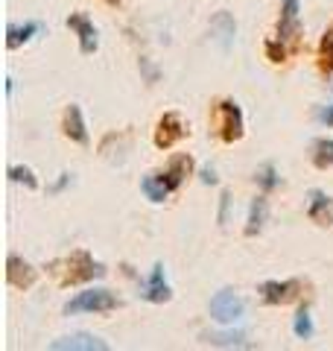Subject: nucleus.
Returning a JSON list of instances; mask_svg holds the SVG:
<instances>
[{
    "mask_svg": "<svg viewBox=\"0 0 333 351\" xmlns=\"http://www.w3.org/2000/svg\"><path fill=\"white\" fill-rule=\"evenodd\" d=\"M71 182H73V176H71V173H62V179L56 182V184H50V193H59V191H64Z\"/></svg>",
    "mask_w": 333,
    "mask_h": 351,
    "instance_id": "nucleus-28",
    "label": "nucleus"
},
{
    "mask_svg": "<svg viewBox=\"0 0 333 351\" xmlns=\"http://www.w3.org/2000/svg\"><path fill=\"white\" fill-rule=\"evenodd\" d=\"M199 179H202L205 184H217V170H214V167H210V164H208V167H202V170H199Z\"/></svg>",
    "mask_w": 333,
    "mask_h": 351,
    "instance_id": "nucleus-27",
    "label": "nucleus"
},
{
    "mask_svg": "<svg viewBox=\"0 0 333 351\" xmlns=\"http://www.w3.org/2000/svg\"><path fill=\"white\" fill-rule=\"evenodd\" d=\"M184 123H182V117L179 114H164L161 117V123H158V132H155V144L158 147H173L175 141H182L184 138Z\"/></svg>",
    "mask_w": 333,
    "mask_h": 351,
    "instance_id": "nucleus-8",
    "label": "nucleus"
},
{
    "mask_svg": "<svg viewBox=\"0 0 333 351\" xmlns=\"http://www.w3.org/2000/svg\"><path fill=\"white\" fill-rule=\"evenodd\" d=\"M243 313H246V302L234 290H219L210 299V319L219 325H234L243 319Z\"/></svg>",
    "mask_w": 333,
    "mask_h": 351,
    "instance_id": "nucleus-2",
    "label": "nucleus"
},
{
    "mask_svg": "<svg viewBox=\"0 0 333 351\" xmlns=\"http://www.w3.org/2000/svg\"><path fill=\"white\" fill-rule=\"evenodd\" d=\"M330 208V196L321 193V191H310V205H307V214L313 219H321V211Z\"/></svg>",
    "mask_w": 333,
    "mask_h": 351,
    "instance_id": "nucleus-21",
    "label": "nucleus"
},
{
    "mask_svg": "<svg viewBox=\"0 0 333 351\" xmlns=\"http://www.w3.org/2000/svg\"><path fill=\"white\" fill-rule=\"evenodd\" d=\"M38 32H41V24H38V21H27L24 27L9 24V29H6V47H9V50H15V47H21V44H27L32 36H38Z\"/></svg>",
    "mask_w": 333,
    "mask_h": 351,
    "instance_id": "nucleus-15",
    "label": "nucleus"
},
{
    "mask_svg": "<svg viewBox=\"0 0 333 351\" xmlns=\"http://www.w3.org/2000/svg\"><path fill=\"white\" fill-rule=\"evenodd\" d=\"M313 164L316 167H333V141L330 138H319L313 144Z\"/></svg>",
    "mask_w": 333,
    "mask_h": 351,
    "instance_id": "nucleus-18",
    "label": "nucleus"
},
{
    "mask_svg": "<svg viewBox=\"0 0 333 351\" xmlns=\"http://www.w3.org/2000/svg\"><path fill=\"white\" fill-rule=\"evenodd\" d=\"M117 307V295L108 293L103 287H94V290H85V293H76L73 299L64 304V313L73 316V313H108Z\"/></svg>",
    "mask_w": 333,
    "mask_h": 351,
    "instance_id": "nucleus-1",
    "label": "nucleus"
},
{
    "mask_svg": "<svg viewBox=\"0 0 333 351\" xmlns=\"http://www.w3.org/2000/svg\"><path fill=\"white\" fill-rule=\"evenodd\" d=\"M321 62H325V68H333V24L328 27L325 38H321Z\"/></svg>",
    "mask_w": 333,
    "mask_h": 351,
    "instance_id": "nucleus-24",
    "label": "nucleus"
},
{
    "mask_svg": "<svg viewBox=\"0 0 333 351\" xmlns=\"http://www.w3.org/2000/svg\"><path fill=\"white\" fill-rule=\"evenodd\" d=\"M210 38L219 44V50H231V44L237 38V21L228 12H217L210 18Z\"/></svg>",
    "mask_w": 333,
    "mask_h": 351,
    "instance_id": "nucleus-6",
    "label": "nucleus"
},
{
    "mask_svg": "<svg viewBox=\"0 0 333 351\" xmlns=\"http://www.w3.org/2000/svg\"><path fill=\"white\" fill-rule=\"evenodd\" d=\"M9 182L24 184V188H29V191H36V188H38L36 173H32L29 167H24V164H12V167H9Z\"/></svg>",
    "mask_w": 333,
    "mask_h": 351,
    "instance_id": "nucleus-19",
    "label": "nucleus"
},
{
    "mask_svg": "<svg viewBox=\"0 0 333 351\" xmlns=\"http://www.w3.org/2000/svg\"><path fill=\"white\" fill-rule=\"evenodd\" d=\"M68 27L79 32V50H82V53H94V50L99 47L97 27H94L85 15H71V18H68Z\"/></svg>",
    "mask_w": 333,
    "mask_h": 351,
    "instance_id": "nucleus-9",
    "label": "nucleus"
},
{
    "mask_svg": "<svg viewBox=\"0 0 333 351\" xmlns=\"http://www.w3.org/2000/svg\"><path fill=\"white\" fill-rule=\"evenodd\" d=\"M298 290V281H266L260 284V295L263 302L269 304H281V302H290Z\"/></svg>",
    "mask_w": 333,
    "mask_h": 351,
    "instance_id": "nucleus-12",
    "label": "nucleus"
},
{
    "mask_svg": "<svg viewBox=\"0 0 333 351\" xmlns=\"http://www.w3.org/2000/svg\"><path fill=\"white\" fill-rule=\"evenodd\" d=\"M140 299L155 302V304H161V302H170V299H173V290H170V284H166L164 263H155V267H152V276L140 284Z\"/></svg>",
    "mask_w": 333,
    "mask_h": 351,
    "instance_id": "nucleus-3",
    "label": "nucleus"
},
{
    "mask_svg": "<svg viewBox=\"0 0 333 351\" xmlns=\"http://www.w3.org/2000/svg\"><path fill=\"white\" fill-rule=\"evenodd\" d=\"M219 226H228V217H231V202H234V199H231V193L225 191V193H222L219 196Z\"/></svg>",
    "mask_w": 333,
    "mask_h": 351,
    "instance_id": "nucleus-25",
    "label": "nucleus"
},
{
    "mask_svg": "<svg viewBox=\"0 0 333 351\" xmlns=\"http://www.w3.org/2000/svg\"><path fill=\"white\" fill-rule=\"evenodd\" d=\"M266 53H269V59H272V62H284L286 47H284V44L278 47V41H269V44H266Z\"/></svg>",
    "mask_w": 333,
    "mask_h": 351,
    "instance_id": "nucleus-26",
    "label": "nucleus"
},
{
    "mask_svg": "<svg viewBox=\"0 0 333 351\" xmlns=\"http://www.w3.org/2000/svg\"><path fill=\"white\" fill-rule=\"evenodd\" d=\"M293 331H295L298 339H310V337H313V319H310V311H307V307H301V311L295 313Z\"/></svg>",
    "mask_w": 333,
    "mask_h": 351,
    "instance_id": "nucleus-20",
    "label": "nucleus"
},
{
    "mask_svg": "<svg viewBox=\"0 0 333 351\" xmlns=\"http://www.w3.org/2000/svg\"><path fill=\"white\" fill-rule=\"evenodd\" d=\"M53 351H106L108 343L99 339L94 334H71V337H62V339H53L50 343Z\"/></svg>",
    "mask_w": 333,
    "mask_h": 351,
    "instance_id": "nucleus-4",
    "label": "nucleus"
},
{
    "mask_svg": "<svg viewBox=\"0 0 333 351\" xmlns=\"http://www.w3.org/2000/svg\"><path fill=\"white\" fill-rule=\"evenodd\" d=\"M6 276H9V284H15V287H29V284L36 281V269H32L27 261H21L18 255H9Z\"/></svg>",
    "mask_w": 333,
    "mask_h": 351,
    "instance_id": "nucleus-14",
    "label": "nucleus"
},
{
    "mask_svg": "<svg viewBox=\"0 0 333 351\" xmlns=\"http://www.w3.org/2000/svg\"><path fill=\"white\" fill-rule=\"evenodd\" d=\"M298 12H301V3H298V0H284L281 27H278V41L295 38V32H298Z\"/></svg>",
    "mask_w": 333,
    "mask_h": 351,
    "instance_id": "nucleus-11",
    "label": "nucleus"
},
{
    "mask_svg": "<svg viewBox=\"0 0 333 351\" xmlns=\"http://www.w3.org/2000/svg\"><path fill=\"white\" fill-rule=\"evenodd\" d=\"M64 135L76 144H88V126H85V117H82V108L79 106H68V112H64Z\"/></svg>",
    "mask_w": 333,
    "mask_h": 351,
    "instance_id": "nucleus-10",
    "label": "nucleus"
},
{
    "mask_svg": "<svg viewBox=\"0 0 333 351\" xmlns=\"http://www.w3.org/2000/svg\"><path fill=\"white\" fill-rule=\"evenodd\" d=\"M71 272L68 281H91V278H99V276H106V267L103 263H97L88 252H76V255L71 258Z\"/></svg>",
    "mask_w": 333,
    "mask_h": 351,
    "instance_id": "nucleus-7",
    "label": "nucleus"
},
{
    "mask_svg": "<svg viewBox=\"0 0 333 351\" xmlns=\"http://www.w3.org/2000/svg\"><path fill=\"white\" fill-rule=\"evenodd\" d=\"M219 114H222V141H240L243 138V112L234 100H222L219 103Z\"/></svg>",
    "mask_w": 333,
    "mask_h": 351,
    "instance_id": "nucleus-5",
    "label": "nucleus"
},
{
    "mask_svg": "<svg viewBox=\"0 0 333 351\" xmlns=\"http://www.w3.org/2000/svg\"><path fill=\"white\" fill-rule=\"evenodd\" d=\"M243 339H246V334H231V331L205 334V343H214V346H246Z\"/></svg>",
    "mask_w": 333,
    "mask_h": 351,
    "instance_id": "nucleus-23",
    "label": "nucleus"
},
{
    "mask_svg": "<svg viewBox=\"0 0 333 351\" xmlns=\"http://www.w3.org/2000/svg\"><path fill=\"white\" fill-rule=\"evenodd\" d=\"M319 120H321V123H325V126H333V103H330L328 108H321V114H319Z\"/></svg>",
    "mask_w": 333,
    "mask_h": 351,
    "instance_id": "nucleus-29",
    "label": "nucleus"
},
{
    "mask_svg": "<svg viewBox=\"0 0 333 351\" xmlns=\"http://www.w3.org/2000/svg\"><path fill=\"white\" fill-rule=\"evenodd\" d=\"M254 179H258V184L263 191H275L278 184H281V179H278V170H275V164H263V167L258 170V176H254Z\"/></svg>",
    "mask_w": 333,
    "mask_h": 351,
    "instance_id": "nucleus-22",
    "label": "nucleus"
},
{
    "mask_svg": "<svg viewBox=\"0 0 333 351\" xmlns=\"http://www.w3.org/2000/svg\"><path fill=\"white\" fill-rule=\"evenodd\" d=\"M140 191L147 193L149 202H164L166 196H170V188L164 184L161 176H143V179H140Z\"/></svg>",
    "mask_w": 333,
    "mask_h": 351,
    "instance_id": "nucleus-17",
    "label": "nucleus"
},
{
    "mask_svg": "<svg viewBox=\"0 0 333 351\" xmlns=\"http://www.w3.org/2000/svg\"><path fill=\"white\" fill-rule=\"evenodd\" d=\"M266 214H269V205H266L263 196H258V199L251 202V208H249V223H246V234H249V237H254V234L263 232Z\"/></svg>",
    "mask_w": 333,
    "mask_h": 351,
    "instance_id": "nucleus-16",
    "label": "nucleus"
},
{
    "mask_svg": "<svg viewBox=\"0 0 333 351\" xmlns=\"http://www.w3.org/2000/svg\"><path fill=\"white\" fill-rule=\"evenodd\" d=\"M190 167H193V161H190V156H175L173 161H170V167H166L164 173H161V179H164V184L170 191H175L179 184L184 182V176L190 173Z\"/></svg>",
    "mask_w": 333,
    "mask_h": 351,
    "instance_id": "nucleus-13",
    "label": "nucleus"
}]
</instances>
